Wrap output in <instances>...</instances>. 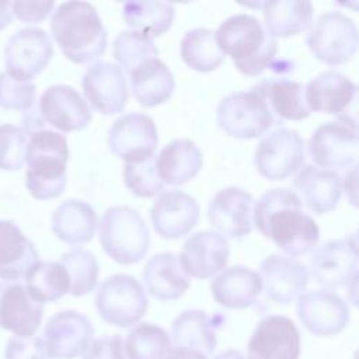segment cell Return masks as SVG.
Listing matches in <instances>:
<instances>
[{
	"instance_id": "1",
	"label": "cell",
	"mask_w": 359,
	"mask_h": 359,
	"mask_svg": "<svg viewBox=\"0 0 359 359\" xmlns=\"http://www.w3.org/2000/svg\"><path fill=\"white\" fill-rule=\"evenodd\" d=\"M254 224L289 257L306 255L316 250L320 229L314 219L302 210V199L286 188L265 192L254 205Z\"/></svg>"
},
{
	"instance_id": "2",
	"label": "cell",
	"mask_w": 359,
	"mask_h": 359,
	"mask_svg": "<svg viewBox=\"0 0 359 359\" xmlns=\"http://www.w3.org/2000/svg\"><path fill=\"white\" fill-rule=\"evenodd\" d=\"M50 29L63 55L73 63H88L105 53L107 29L91 3L59 4L50 17Z\"/></svg>"
},
{
	"instance_id": "3",
	"label": "cell",
	"mask_w": 359,
	"mask_h": 359,
	"mask_svg": "<svg viewBox=\"0 0 359 359\" xmlns=\"http://www.w3.org/2000/svg\"><path fill=\"white\" fill-rule=\"evenodd\" d=\"M215 36L220 50L245 76H259L275 60L278 42L254 15L236 14L226 18Z\"/></svg>"
},
{
	"instance_id": "4",
	"label": "cell",
	"mask_w": 359,
	"mask_h": 359,
	"mask_svg": "<svg viewBox=\"0 0 359 359\" xmlns=\"http://www.w3.org/2000/svg\"><path fill=\"white\" fill-rule=\"evenodd\" d=\"M25 187L35 199H53L66 188L69 146L63 135L41 129L28 136Z\"/></svg>"
},
{
	"instance_id": "5",
	"label": "cell",
	"mask_w": 359,
	"mask_h": 359,
	"mask_svg": "<svg viewBox=\"0 0 359 359\" xmlns=\"http://www.w3.org/2000/svg\"><path fill=\"white\" fill-rule=\"evenodd\" d=\"M102 250L118 264L139 262L147 252L150 234L144 219L130 206L107 209L98 223Z\"/></svg>"
},
{
	"instance_id": "6",
	"label": "cell",
	"mask_w": 359,
	"mask_h": 359,
	"mask_svg": "<svg viewBox=\"0 0 359 359\" xmlns=\"http://www.w3.org/2000/svg\"><path fill=\"white\" fill-rule=\"evenodd\" d=\"M219 128L236 139H255L275 123L266 100L258 88L237 91L224 97L216 109Z\"/></svg>"
},
{
	"instance_id": "7",
	"label": "cell",
	"mask_w": 359,
	"mask_h": 359,
	"mask_svg": "<svg viewBox=\"0 0 359 359\" xmlns=\"http://www.w3.org/2000/svg\"><path fill=\"white\" fill-rule=\"evenodd\" d=\"M95 307L105 323L126 328L142 320L147 311L149 300L136 278L116 273L98 286Z\"/></svg>"
},
{
	"instance_id": "8",
	"label": "cell",
	"mask_w": 359,
	"mask_h": 359,
	"mask_svg": "<svg viewBox=\"0 0 359 359\" xmlns=\"http://www.w3.org/2000/svg\"><path fill=\"white\" fill-rule=\"evenodd\" d=\"M358 123L352 115L321 123L310 136L307 151L317 167L344 168L358 158Z\"/></svg>"
},
{
	"instance_id": "9",
	"label": "cell",
	"mask_w": 359,
	"mask_h": 359,
	"mask_svg": "<svg viewBox=\"0 0 359 359\" xmlns=\"http://www.w3.org/2000/svg\"><path fill=\"white\" fill-rule=\"evenodd\" d=\"M306 43L323 63L337 66L349 62L358 48L355 22L341 11L321 14L309 31Z\"/></svg>"
},
{
	"instance_id": "10",
	"label": "cell",
	"mask_w": 359,
	"mask_h": 359,
	"mask_svg": "<svg viewBox=\"0 0 359 359\" xmlns=\"http://www.w3.org/2000/svg\"><path fill=\"white\" fill-rule=\"evenodd\" d=\"M304 163V140L296 129L278 128L265 135L255 147L257 171L269 181H282Z\"/></svg>"
},
{
	"instance_id": "11",
	"label": "cell",
	"mask_w": 359,
	"mask_h": 359,
	"mask_svg": "<svg viewBox=\"0 0 359 359\" xmlns=\"http://www.w3.org/2000/svg\"><path fill=\"white\" fill-rule=\"evenodd\" d=\"M307 271L316 283L327 289L349 286L358 278L356 236L330 240L316 247Z\"/></svg>"
},
{
	"instance_id": "12",
	"label": "cell",
	"mask_w": 359,
	"mask_h": 359,
	"mask_svg": "<svg viewBox=\"0 0 359 359\" xmlns=\"http://www.w3.org/2000/svg\"><path fill=\"white\" fill-rule=\"evenodd\" d=\"M53 46L41 28H24L10 36L4 49L6 73L21 81H31L46 69Z\"/></svg>"
},
{
	"instance_id": "13",
	"label": "cell",
	"mask_w": 359,
	"mask_h": 359,
	"mask_svg": "<svg viewBox=\"0 0 359 359\" xmlns=\"http://www.w3.org/2000/svg\"><path fill=\"white\" fill-rule=\"evenodd\" d=\"M157 143L156 123L146 114H125L108 130L109 150L126 163H139L154 157Z\"/></svg>"
},
{
	"instance_id": "14",
	"label": "cell",
	"mask_w": 359,
	"mask_h": 359,
	"mask_svg": "<svg viewBox=\"0 0 359 359\" xmlns=\"http://www.w3.org/2000/svg\"><path fill=\"white\" fill-rule=\"evenodd\" d=\"M296 313L307 331L318 337L341 332L349 323V307L331 290H309L297 297Z\"/></svg>"
},
{
	"instance_id": "15",
	"label": "cell",
	"mask_w": 359,
	"mask_h": 359,
	"mask_svg": "<svg viewBox=\"0 0 359 359\" xmlns=\"http://www.w3.org/2000/svg\"><path fill=\"white\" fill-rule=\"evenodd\" d=\"M248 359H299L300 332L285 316L264 317L247 344Z\"/></svg>"
},
{
	"instance_id": "16",
	"label": "cell",
	"mask_w": 359,
	"mask_h": 359,
	"mask_svg": "<svg viewBox=\"0 0 359 359\" xmlns=\"http://www.w3.org/2000/svg\"><path fill=\"white\" fill-rule=\"evenodd\" d=\"M91 321L76 310L53 314L43 330V344L53 359H74L84 353L93 341Z\"/></svg>"
},
{
	"instance_id": "17",
	"label": "cell",
	"mask_w": 359,
	"mask_h": 359,
	"mask_svg": "<svg viewBox=\"0 0 359 359\" xmlns=\"http://www.w3.org/2000/svg\"><path fill=\"white\" fill-rule=\"evenodd\" d=\"M81 87L90 105L104 115L123 111L128 102V86L123 70L111 62H95L81 79Z\"/></svg>"
},
{
	"instance_id": "18",
	"label": "cell",
	"mask_w": 359,
	"mask_h": 359,
	"mask_svg": "<svg viewBox=\"0 0 359 359\" xmlns=\"http://www.w3.org/2000/svg\"><path fill=\"white\" fill-rule=\"evenodd\" d=\"M38 112L45 123L62 132L81 130L93 119L84 98L66 84L48 87L39 98Z\"/></svg>"
},
{
	"instance_id": "19",
	"label": "cell",
	"mask_w": 359,
	"mask_h": 359,
	"mask_svg": "<svg viewBox=\"0 0 359 359\" xmlns=\"http://www.w3.org/2000/svg\"><path fill=\"white\" fill-rule=\"evenodd\" d=\"M255 201L247 191L229 187L219 191L210 201L208 217L213 229L230 238H241L251 233Z\"/></svg>"
},
{
	"instance_id": "20",
	"label": "cell",
	"mask_w": 359,
	"mask_h": 359,
	"mask_svg": "<svg viewBox=\"0 0 359 359\" xmlns=\"http://www.w3.org/2000/svg\"><path fill=\"white\" fill-rule=\"evenodd\" d=\"M150 219L154 231L168 240L187 236L198 223L199 205L184 191L163 192L153 203Z\"/></svg>"
},
{
	"instance_id": "21",
	"label": "cell",
	"mask_w": 359,
	"mask_h": 359,
	"mask_svg": "<svg viewBox=\"0 0 359 359\" xmlns=\"http://www.w3.org/2000/svg\"><path fill=\"white\" fill-rule=\"evenodd\" d=\"M230 257L227 240L210 230L192 234L182 245L178 255L182 269L188 276L208 279L226 268Z\"/></svg>"
},
{
	"instance_id": "22",
	"label": "cell",
	"mask_w": 359,
	"mask_h": 359,
	"mask_svg": "<svg viewBox=\"0 0 359 359\" xmlns=\"http://www.w3.org/2000/svg\"><path fill=\"white\" fill-rule=\"evenodd\" d=\"M265 296L279 304H289L297 299L309 283L306 265L292 257L269 255L259 266Z\"/></svg>"
},
{
	"instance_id": "23",
	"label": "cell",
	"mask_w": 359,
	"mask_h": 359,
	"mask_svg": "<svg viewBox=\"0 0 359 359\" xmlns=\"http://www.w3.org/2000/svg\"><path fill=\"white\" fill-rule=\"evenodd\" d=\"M43 306L18 282L0 283V328L15 337H32L41 325Z\"/></svg>"
},
{
	"instance_id": "24",
	"label": "cell",
	"mask_w": 359,
	"mask_h": 359,
	"mask_svg": "<svg viewBox=\"0 0 359 359\" xmlns=\"http://www.w3.org/2000/svg\"><path fill=\"white\" fill-rule=\"evenodd\" d=\"M355 97L356 84L337 70L320 73L304 88V100L310 111L337 116L349 115L346 111L355 105Z\"/></svg>"
},
{
	"instance_id": "25",
	"label": "cell",
	"mask_w": 359,
	"mask_h": 359,
	"mask_svg": "<svg viewBox=\"0 0 359 359\" xmlns=\"http://www.w3.org/2000/svg\"><path fill=\"white\" fill-rule=\"evenodd\" d=\"M292 185L302 195V205L304 203L316 215L334 210L342 195V180L339 174L311 164H306L299 170Z\"/></svg>"
},
{
	"instance_id": "26",
	"label": "cell",
	"mask_w": 359,
	"mask_h": 359,
	"mask_svg": "<svg viewBox=\"0 0 359 359\" xmlns=\"http://www.w3.org/2000/svg\"><path fill=\"white\" fill-rule=\"evenodd\" d=\"M210 292L222 307L241 310L257 302L262 292V279L258 272L243 265H234L222 269L212 279Z\"/></svg>"
},
{
	"instance_id": "27",
	"label": "cell",
	"mask_w": 359,
	"mask_h": 359,
	"mask_svg": "<svg viewBox=\"0 0 359 359\" xmlns=\"http://www.w3.org/2000/svg\"><path fill=\"white\" fill-rule=\"evenodd\" d=\"M226 321L220 313L209 316L202 310H185L171 324L174 346L189 348L202 355H210L217 346L216 332Z\"/></svg>"
},
{
	"instance_id": "28",
	"label": "cell",
	"mask_w": 359,
	"mask_h": 359,
	"mask_svg": "<svg viewBox=\"0 0 359 359\" xmlns=\"http://www.w3.org/2000/svg\"><path fill=\"white\" fill-rule=\"evenodd\" d=\"M142 278L147 292L163 302L180 299L189 287V278L174 252L153 255L146 262Z\"/></svg>"
},
{
	"instance_id": "29",
	"label": "cell",
	"mask_w": 359,
	"mask_h": 359,
	"mask_svg": "<svg viewBox=\"0 0 359 359\" xmlns=\"http://www.w3.org/2000/svg\"><path fill=\"white\" fill-rule=\"evenodd\" d=\"M130 91L135 100L146 108L165 102L174 91V76L158 57H150L129 72Z\"/></svg>"
},
{
	"instance_id": "30",
	"label": "cell",
	"mask_w": 359,
	"mask_h": 359,
	"mask_svg": "<svg viewBox=\"0 0 359 359\" xmlns=\"http://www.w3.org/2000/svg\"><path fill=\"white\" fill-rule=\"evenodd\" d=\"M38 262L35 245L11 220H0V279L15 282Z\"/></svg>"
},
{
	"instance_id": "31",
	"label": "cell",
	"mask_w": 359,
	"mask_h": 359,
	"mask_svg": "<svg viewBox=\"0 0 359 359\" xmlns=\"http://www.w3.org/2000/svg\"><path fill=\"white\" fill-rule=\"evenodd\" d=\"M202 151L191 139H174L156 156V168L163 184L182 185L202 168Z\"/></svg>"
},
{
	"instance_id": "32",
	"label": "cell",
	"mask_w": 359,
	"mask_h": 359,
	"mask_svg": "<svg viewBox=\"0 0 359 359\" xmlns=\"http://www.w3.org/2000/svg\"><path fill=\"white\" fill-rule=\"evenodd\" d=\"M97 222V213L88 203L67 199L52 215V231L66 244H87L94 237Z\"/></svg>"
},
{
	"instance_id": "33",
	"label": "cell",
	"mask_w": 359,
	"mask_h": 359,
	"mask_svg": "<svg viewBox=\"0 0 359 359\" xmlns=\"http://www.w3.org/2000/svg\"><path fill=\"white\" fill-rule=\"evenodd\" d=\"M265 29L272 38H287L306 31L313 21V4L299 0L264 1Z\"/></svg>"
},
{
	"instance_id": "34",
	"label": "cell",
	"mask_w": 359,
	"mask_h": 359,
	"mask_svg": "<svg viewBox=\"0 0 359 359\" xmlns=\"http://www.w3.org/2000/svg\"><path fill=\"white\" fill-rule=\"evenodd\" d=\"M266 100L271 112L280 119L302 121L310 115L304 100V87L287 79H266L255 86Z\"/></svg>"
},
{
	"instance_id": "35",
	"label": "cell",
	"mask_w": 359,
	"mask_h": 359,
	"mask_svg": "<svg viewBox=\"0 0 359 359\" xmlns=\"http://www.w3.org/2000/svg\"><path fill=\"white\" fill-rule=\"evenodd\" d=\"M122 18L132 31L150 38L160 36L172 25L174 4L151 0L126 1L122 6Z\"/></svg>"
},
{
	"instance_id": "36",
	"label": "cell",
	"mask_w": 359,
	"mask_h": 359,
	"mask_svg": "<svg viewBox=\"0 0 359 359\" xmlns=\"http://www.w3.org/2000/svg\"><path fill=\"white\" fill-rule=\"evenodd\" d=\"M24 278L28 294L41 304L59 300L70 290L69 275L56 261H38Z\"/></svg>"
},
{
	"instance_id": "37",
	"label": "cell",
	"mask_w": 359,
	"mask_h": 359,
	"mask_svg": "<svg viewBox=\"0 0 359 359\" xmlns=\"http://www.w3.org/2000/svg\"><path fill=\"white\" fill-rule=\"evenodd\" d=\"M180 55L191 69L202 73L216 70L226 57L216 42L215 31L209 28L185 32L180 43Z\"/></svg>"
},
{
	"instance_id": "38",
	"label": "cell",
	"mask_w": 359,
	"mask_h": 359,
	"mask_svg": "<svg viewBox=\"0 0 359 359\" xmlns=\"http://www.w3.org/2000/svg\"><path fill=\"white\" fill-rule=\"evenodd\" d=\"M171 348L172 342L168 332L150 323H142L132 328L123 346L129 359H163Z\"/></svg>"
},
{
	"instance_id": "39",
	"label": "cell",
	"mask_w": 359,
	"mask_h": 359,
	"mask_svg": "<svg viewBox=\"0 0 359 359\" xmlns=\"http://www.w3.org/2000/svg\"><path fill=\"white\" fill-rule=\"evenodd\" d=\"M60 264L70 280L72 296H84L94 290L98 279V262L93 252L84 248H73L62 255Z\"/></svg>"
},
{
	"instance_id": "40",
	"label": "cell",
	"mask_w": 359,
	"mask_h": 359,
	"mask_svg": "<svg viewBox=\"0 0 359 359\" xmlns=\"http://www.w3.org/2000/svg\"><path fill=\"white\" fill-rule=\"evenodd\" d=\"M112 56L129 73L143 60L157 57L158 49L153 38L136 31H122L114 39Z\"/></svg>"
},
{
	"instance_id": "41",
	"label": "cell",
	"mask_w": 359,
	"mask_h": 359,
	"mask_svg": "<svg viewBox=\"0 0 359 359\" xmlns=\"http://www.w3.org/2000/svg\"><path fill=\"white\" fill-rule=\"evenodd\" d=\"M123 181L126 188L140 198H151L163 191V181L156 168V156L139 163L123 165Z\"/></svg>"
},
{
	"instance_id": "42",
	"label": "cell",
	"mask_w": 359,
	"mask_h": 359,
	"mask_svg": "<svg viewBox=\"0 0 359 359\" xmlns=\"http://www.w3.org/2000/svg\"><path fill=\"white\" fill-rule=\"evenodd\" d=\"M27 136L10 123L0 125V168L7 171L20 170L25 163Z\"/></svg>"
},
{
	"instance_id": "43",
	"label": "cell",
	"mask_w": 359,
	"mask_h": 359,
	"mask_svg": "<svg viewBox=\"0 0 359 359\" xmlns=\"http://www.w3.org/2000/svg\"><path fill=\"white\" fill-rule=\"evenodd\" d=\"M36 87L31 81H21L6 72H0V107L4 109L28 111L34 105Z\"/></svg>"
},
{
	"instance_id": "44",
	"label": "cell",
	"mask_w": 359,
	"mask_h": 359,
	"mask_svg": "<svg viewBox=\"0 0 359 359\" xmlns=\"http://www.w3.org/2000/svg\"><path fill=\"white\" fill-rule=\"evenodd\" d=\"M4 359H50V356L42 338L11 337L4 351Z\"/></svg>"
},
{
	"instance_id": "45",
	"label": "cell",
	"mask_w": 359,
	"mask_h": 359,
	"mask_svg": "<svg viewBox=\"0 0 359 359\" xmlns=\"http://www.w3.org/2000/svg\"><path fill=\"white\" fill-rule=\"evenodd\" d=\"M83 359H128L122 337L114 334L91 341L83 353Z\"/></svg>"
},
{
	"instance_id": "46",
	"label": "cell",
	"mask_w": 359,
	"mask_h": 359,
	"mask_svg": "<svg viewBox=\"0 0 359 359\" xmlns=\"http://www.w3.org/2000/svg\"><path fill=\"white\" fill-rule=\"evenodd\" d=\"M10 7H11V13L24 24H38L49 15L52 8L55 7V1L52 0L13 1Z\"/></svg>"
},
{
	"instance_id": "47",
	"label": "cell",
	"mask_w": 359,
	"mask_h": 359,
	"mask_svg": "<svg viewBox=\"0 0 359 359\" xmlns=\"http://www.w3.org/2000/svg\"><path fill=\"white\" fill-rule=\"evenodd\" d=\"M163 359H206V356L189 348L172 346L171 351Z\"/></svg>"
},
{
	"instance_id": "48",
	"label": "cell",
	"mask_w": 359,
	"mask_h": 359,
	"mask_svg": "<svg viewBox=\"0 0 359 359\" xmlns=\"http://www.w3.org/2000/svg\"><path fill=\"white\" fill-rule=\"evenodd\" d=\"M355 184H356V165L352 167V170L349 172H346L345 175V189H346V195H351V203L355 205Z\"/></svg>"
},
{
	"instance_id": "49",
	"label": "cell",
	"mask_w": 359,
	"mask_h": 359,
	"mask_svg": "<svg viewBox=\"0 0 359 359\" xmlns=\"http://www.w3.org/2000/svg\"><path fill=\"white\" fill-rule=\"evenodd\" d=\"M10 4V1H0V29L6 28L13 20Z\"/></svg>"
},
{
	"instance_id": "50",
	"label": "cell",
	"mask_w": 359,
	"mask_h": 359,
	"mask_svg": "<svg viewBox=\"0 0 359 359\" xmlns=\"http://www.w3.org/2000/svg\"><path fill=\"white\" fill-rule=\"evenodd\" d=\"M213 359H245L244 355L237 349H226L220 353H217Z\"/></svg>"
}]
</instances>
